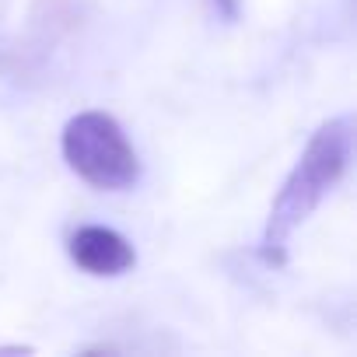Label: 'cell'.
Listing matches in <instances>:
<instances>
[{
  "label": "cell",
  "mask_w": 357,
  "mask_h": 357,
  "mask_svg": "<svg viewBox=\"0 0 357 357\" xmlns=\"http://www.w3.org/2000/svg\"><path fill=\"white\" fill-rule=\"evenodd\" d=\"M67 252L91 277H119V273L133 270V263H137L133 245L116 228H105V225H84V228H77L67 238Z\"/></svg>",
  "instance_id": "cell-3"
},
{
  "label": "cell",
  "mask_w": 357,
  "mask_h": 357,
  "mask_svg": "<svg viewBox=\"0 0 357 357\" xmlns=\"http://www.w3.org/2000/svg\"><path fill=\"white\" fill-rule=\"evenodd\" d=\"M211 4L225 22H238V15H242V0H211Z\"/></svg>",
  "instance_id": "cell-4"
},
{
  "label": "cell",
  "mask_w": 357,
  "mask_h": 357,
  "mask_svg": "<svg viewBox=\"0 0 357 357\" xmlns=\"http://www.w3.org/2000/svg\"><path fill=\"white\" fill-rule=\"evenodd\" d=\"M63 161L77 178L105 193H123L140 178V158L109 112H77L63 126Z\"/></svg>",
  "instance_id": "cell-2"
},
{
  "label": "cell",
  "mask_w": 357,
  "mask_h": 357,
  "mask_svg": "<svg viewBox=\"0 0 357 357\" xmlns=\"http://www.w3.org/2000/svg\"><path fill=\"white\" fill-rule=\"evenodd\" d=\"M350 147H354V123H350V116L326 119L312 133L305 154L298 158V165L284 178V186H280V193H277V200L270 207L266 231H263V242H259V256H263L266 266H284L287 238L322 204V197L347 175Z\"/></svg>",
  "instance_id": "cell-1"
}]
</instances>
